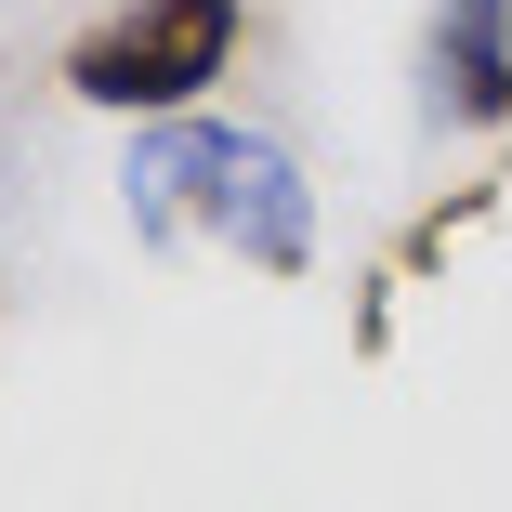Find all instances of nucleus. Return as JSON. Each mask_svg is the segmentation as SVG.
I'll return each mask as SVG.
<instances>
[{
	"mask_svg": "<svg viewBox=\"0 0 512 512\" xmlns=\"http://www.w3.org/2000/svg\"><path fill=\"white\" fill-rule=\"evenodd\" d=\"M237 0H119L106 27L66 40V92L106 119H184L197 92L237 66Z\"/></svg>",
	"mask_w": 512,
	"mask_h": 512,
	"instance_id": "obj_2",
	"label": "nucleus"
},
{
	"mask_svg": "<svg viewBox=\"0 0 512 512\" xmlns=\"http://www.w3.org/2000/svg\"><path fill=\"white\" fill-rule=\"evenodd\" d=\"M434 106L460 132L512 119V0H434Z\"/></svg>",
	"mask_w": 512,
	"mask_h": 512,
	"instance_id": "obj_3",
	"label": "nucleus"
},
{
	"mask_svg": "<svg viewBox=\"0 0 512 512\" xmlns=\"http://www.w3.org/2000/svg\"><path fill=\"white\" fill-rule=\"evenodd\" d=\"M119 197H132V224L171 237V250L197 237V250H237L250 276H316V184L289 171L276 132H224L197 106L184 119H145Z\"/></svg>",
	"mask_w": 512,
	"mask_h": 512,
	"instance_id": "obj_1",
	"label": "nucleus"
}]
</instances>
